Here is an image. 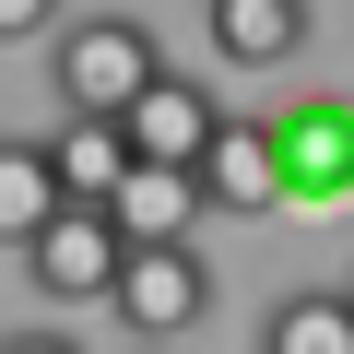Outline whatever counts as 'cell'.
Listing matches in <instances>:
<instances>
[{
  "label": "cell",
  "mask_w": 354,
  "mask_h": 354,
  "mask_svg": "<svg viewBox=\"0 0 354 354\" xmlns=\"http://www.w3.org/2000/svg\"><path fill=\"white\" fill-rule=\"evenodd\" d=\"M71 201H59V165H48V142H0V248H36L48 225H59Z\"/></svg>",
  "instance_id": "30bf717a"
},
{
  "label": "cell",
  "mask_w": 354,
  "mask_h": 354,
  "mask_svg": "<svg viewBox=\"0 0 354 354\" xmlns=\"http://www.w3.org/2000/svg\"><path fill=\"white\" fill-rule=\"evenodd\" d=\"M48 83H59L71 118H130V106L165 83V48H153L142 12H83V24L48 36Z\"/></svg>",
  "instance_id": "6da1fadb"
},
{
  "label": "cell",
  "mask_w": 354,
  "mask_h": 354,
  "mask_svg": "<svg viewBox=\"0 0 354 354\" xmlns=\"http://www.w3.org/2000/svg\"><path fill=\"white\" fill-rule=\"evenodd\" d=\"M118 130H130V165H189V177H201V153H213L225 106H213V83L165 71V83H153V95H142V106H130Z\"/></svg>",
  "instance_id": "5b68a950"
},
{
  "label": "cell",
  "mask_w": 354,
  "mask_h": 354,
  "mask_svg": "<svg viewBox=\"0 0 354 354\" xmlns=\"http://www.w3.org/2000/svg\"><path fill=\"white\" fill-rule=\"evenodd\" d=\"M24 272H36L48 307H106L118 272H130V236H118V213H83V201H71V213L24 248Z\"/></svg>",
  "instance_id": "3957f363"
},
{
  "label": "cell",
  "mask_w": 354,
  "mask_h": 354,
  "mask_svg": "<svg viewBox=\"0 0 354 354\" xmlns=\"http://www.w3.org/2000/svg\"><path fill=\"white\" fill-rule=\"evenodd\" d=\"M201 36L225 71H283L307 48V0H201Z\"/></svg>",
  "instance_id": "8992f818"
},
{
  "label": "cell",
  "mask_w": 354,
  "mask_h": 354,
  "mask_svg": "<svg viewBox=\"0 0 354 354\" xmlns=\"http://www.w3.org/2000/svg\"><path fill=\"white\" fill-rule=\"evenodd\" d=\"M342 295H354V283H342Z\"/></svg>",
  "instance_id": "9a60e30c"
},
{
  "label": "cell",
  "mask_w": 354,
  "mask_h": 354,
  "mask_svg": "<svg viewBox=\"0 0 354 354\" xmlns=\"http://www.w3.org/2000/svg\"><path fill=\"white\" fill-rule=\"evenodd\" d=\"M201 201H213V213H283V165H272V130H260V118H225V130H213Z\"/></svg>",
  "instance_id": "ba28073f"
},
{
  "label": "cell",
  "mask_w": 354,
  "mask_h": 354,
  "mask_svg": "<svg viewBox=\"0 0 354 354\" xmlns=\"http://www.w3.org/2000/svg\"><path fill=\"white\" fill-rule=\"evenodd\" d=\"M48 165H59V201L106 213L118 177H130V130H118V118H59V130H48Z\"/></svg>",
  "instance_id": "9c48e42d"
},
{
  "label": "cell",
  "mask_w": 354,
  "mask_h": 354,
  "mask_svg": "<svg viewBox=\"0 0 354 354\" xmlns=\"http://www.w3.org/2000/svg\"><path fill=\"white\" fill-rule=\"evenodd\" d=\"M106 213H118L130 248H189V225H201L213 201H201V177H189V165H130Z\"/></svg>",
  "instance_id": "52a82bcc"
},
{
  "label": "cell",
  "mask_w": 354,
  "mask_h": 354,
  "mask_svg": "<svg viewBox=\"0 0 354 354\" xmlns=\"http://www.w3.org/2000/svg\"><path fill=\"white\" fill-rule=\"evenodd\" d=\"M0 354H71L59 330H12V342H0Z\"/></svg>",
  "instance_id": "4fadbf2b"
},
{
  "label": "cell",
  "mask_w": 354,
  "mask_h": 354,
  "mask_svg": "<svg viewBox=\"0 0 354 354\" xmlns=\"http://www.w3.org/2000/svg\"><path fill=\"white\" fill-rule=\"evenodd\" d=\"M260 130H272V165H283V213L354 201V95H295Z\"/></svg>",
  "instance_id": "7a4b0ae2"
},
{
  "label": "cell",
  "mask_w": 354,
  "mask_h": 354,
  "mask_svg": "<svg viewBox=\"0 0 354 354\" xmlns=\"http://www.w3.org/2000/svg\"><path fill=\"white\" fill-rule=\"evenodd\" d=\"M106 307H118L130 342L177 354V330H201V307H213V272H201V248H130V272H118Z\"/></svg>",
  "instance_id": "277c9868"
},
{
  "label": "cell",
  "mask_w": 354,
  "mask_h": 354,
  "mask_svg": "<svg viewBox=\"0 0 354 354\" xmlns=\"http://www.w3.org/2000/svg\"><path fill=\"white\" fill-rule=\"evenodd\" d=\"M71 12H59V0H0V48H24V36H59Z\"/></svg>",
  "instance_id": "7c38bea8"
},
{
  "label": "cell",
  "mask_w": 354,
  "mask_h": 354,
  "mask_svg": "<svg viewBox=\"0 0 354 354\" xmlns=\"http://www.w3.org/2000/svg\"><path fill=\"white\" fill-rule=\"evenodd\" d=\"M142 354H165V342H142Z\"/></svg>",
  "instance_id": "5bb4252c"
},
{
  "label": "cell",
  "mask_w": 354,
  "mask_h": 354,
  "mask_svg": "<svg viewBox=\"0 0 354 354\" xmlns=\"http://www.w3.org/2000/svg\"><path fill=\"white\" fill-rule=\"evenodd\" d=\"M260 354H354V295L342 283H295L283 307H260Z\"/></svg>",
  "instance_id": "8fae6325"
}]
</instances>
